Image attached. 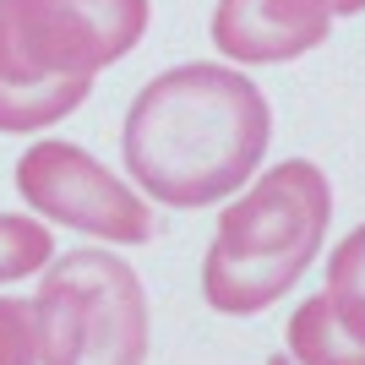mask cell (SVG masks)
Instances as JSON below:
<instances>
[{
    "label": "cell",
    "mask_w": 365,
    "mask_h": 365,
    "mask_svg": "<svg viewBox=\"0 0 365 365\" xmlns=\"http://www.w3.org/2000/svg\"><path fill=\"white\" fill-rule=\"evenodd\" d=\"M333 185L311 158H284L218 213L202 257V300L218 317H257L305 278L322 257Z\"/></svg>",
    "instance_id": "cell-3"
},
{
    "label": "cell",
    "mask_w": 365,
    "mask_h": 365,
    "mask_svg": "<svg viewBox=\"0 0 365 365\" xmlns=\"http://www.w3.org/2000/svg\"><path fill=\"white\" fill-rule=\"evenodd\" d=\"M44 365H142L153 344L148 289L109 251H66L33 294Z\"/></svg>",
    "instance_id": "cell-4"
},
{
    "label": "cell",
    "mask_w": 365,
    "mask_h": 365,
    "mask_svg": "<svg viewBox=\"0 0 365 365\" xmlns=\"http://www.w3.org/2000/svg\"><path fill=\"white\" fill-rule=\"evenodd\" d=\"M0 365H44L33 300H0Z\"/></svg>",
    "instance_id": "cell-10"
},
{
    "label": "cell",
    "mask_w": 365,
    "mask_h": 365,
    "mask_svg": "<svg viewBox=\"0 0 365 365\" xmlns=\"http://www.w3.org/2000/svg\"><path fill=\"white\" fill-rule=\"evenodd\" d=\"M148 0H0V131H44L148 33Z\"/></svg>",
    "instance_id": "cell-2"
},
{
    "label": "cell",
    "mask_w": 365,
    "mask_h": 365,
    "mask_svg": "<svg viewBox=\"0 0 365 365\" xmlns=\"http://www.w3.org/2000/svg\"><path fill=\"white\" fill-rule=\"evenodd\" d=\"M16 191L38 218L98 235L109 245H148L158 235V218L148 202L76 142H33L16 164Z\"/></svg>",
    "instance_id": "cell-5"
},
{
    "label": "cell",
    "mask_w": 365,
    "mask_h": 365,
    "mask_svg": "<svg viewBox=\"0 0 365 365\" xmlns=\"http://www.w3.org/2000/svg\"><path fill=\"white\" fill-rule=\"evenodd\" d=\"M273 109L235 66H175L125 109V175L164 207H213L257 175Z\"/></svg>",
    "instance_id": "cell-1"
},
{
    "label": "cell",
    "mask_w": 365,
    "mask_h": 365,
    "mask_svg": "<svg viewBox=\"0 0 365 365\" xmlns=\"http://www.w3.org/2000/svg\"><path fill=\"white\" fill-rule=\"evenodd\" d=\"M289 360L294 365H365V333H354L327 294H311L289 317Z\"/></svg>",
    "instance_id": "cell-7"
},
{
    "label": "cell",
    "mask_w": 365,
    "mask_h": 365,
    "mask_svg": "<svg viewBox=\"0 0 365 365\" xmlns=\"http://www.w3.org/2000/svg\"><path fill=\"white\" fill-rule=\"evenodd\" d=\"M267 365H294V360H289V354H267Z\"/></svg>",
    "instance_id": "cell-12"
},
{
    "label": "cell",
    "mask_w": 365,
    "mask_h": 365,
    "mask_svg": "<svg viewBox=\"0 0 365 365\" xmlns=\"http://www.w3.org/2000/svg\"><path fill=\"white\" fill-rule=\"evenodd\" d=\"M55 262V235L44 218H22V213H0V284L38 273Z\"/></svg>",
    "instance_id": "cell-8"
},
{
    "label": "cell",
    "mask_w": 365,
    "mask_h": 365,
    "mask_svg": "<svg viewBox=\"0 0 365 365\" xmlns=\"http://www.w3.org/2000/svg\"><path fill=\"white\" fill-rule=\"evenodd\" d=\"M333 11L322 0H218L213 44L240 66H284L327 44Z\"/></svg>",
    "instance_id": "cell-6"
},
{
    "label": "cell",
    "mask_w": 365,
    "mask_h": 365,
    "mask_svg": "<svg viewBox=\"0 0 365 365\" xmlns=\"http://www.w3.org/2000/svg\"><path fill=\"white\" fill-rule=\"evenodd\" d=\"M322 294L344 311V322L354 333H365V224L354 235H344L338 251L327 257V289Z\"/></svg>",
    "instance_id": "cell-9"
},
{
    "label": "cell",
    "mask_w": 365,
    "mask_h": 365,
    "mask_svg": "<svg viewBox=\"0 0 365 365\" xmlns=\"http://www.w3.org/2000/svg\"><path fill=\"white\" fill-rule=\"evenodd\" d=\"M322 6H327L333 16H360L365 11V0H322Z\"/></svg>",
    "instance_id": "cell-11"
}]
</instances>
